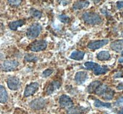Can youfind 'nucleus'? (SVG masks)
Returning <instances> with one entry per match:
<instances>
[{
	"instance_id": "24",
	"label": "nucleus",
	"mask_w": 123,
	"mask_h": 114,
	"mask_svg": "<svg viewBox=\"0 0 123 114\" xmlns=\"http://www.w3.org/2000/svg\"><path fill=\"white\" fill-rule=\"evenodd\" d=\"M98 66V64H97V63H94V62H92V61H88V62H86V63H84V66H85L87 69L93 70V71H94Z\"/></svg>"
},
{
	"instance_id": "19",
	"label": "nucleus",
	"mask_w": 123,
	"mask_h": 114,
	"mask_svg": "<svg viewBox=\"0 0 123 114\" xmlns=\"http://www.w3.org/2000/svg\"><path fill=\"white\" fill-rule=\"evenodd\" d=\"M108 67L105 66H101L98 64V66L94 70V73L95 75H101V74H105L106 72L108 71Z\"/></svg>"
},
{
	"instance_id": "5",
	"label": "nucleus",
	"mask_w": 123,
	"mask_h": 114,
	"mask_svg": "<svg viewBox=\"0 0 123 114\" xmlns=\"http://www.w3.org/2000/svg\"><path fill=\"white\" fill-rule=\"evenodd\" d=\"M7 86L12 90H17L20 86V82L16 77H11L7 80Z\"/></svg>"
},
{
	"instance_id": "10",
	"label": "nucleus",
	"mask_w": 123,
	"mask_h": 114,
	"mask_svg": "<svg viewBox=\"0 0 123 114\" xmlns=\"http://www.w3.org/2000/svg\"><path fill=\"white\" fill-rule=\"evenodd\" d=\"M87 73L84 71H79L76 74L75 77H74V80L75 82L79 85L83 84L85 82L87 79Z\"/></svg>"
},
{
	"instance_id": "27",
	"label": "nucleus",
	"mask_w": 123,
	"mask_h": 114,
	"mask_svg": "<svg viewBox=\"0 0 123 114\" xmlns=\"http://www.w3.org/2000/svg\"><path fill=\"white\" fill-rule=\"evenodd\" d=\"M53 71L52 69H48L45 70L43 72V76L44 77H48L49 75H50L52 74Z\"/></svg>"
},
{
	"instance_id": "23",
	"label": "nucleus",
	"mask_w": 123,
	"mask_h": 114,
	"mask_svg": "<svg viewBox=\"0 0 123 114\" xmlns=\"http://www.w3.org/2000/svg\"><path fill=\"white\" fill-rule=\"evenodd\" d=\"M94 106L96 107H107V108H110L111 107V104L110 103H103V102L100 101L97 99L94 102Z\"/></svg>"
},
{
	"instance_id": "16",
	"label": "nucleus",
	"mask_w": 123,
	"mask_h": 114,
	"mask_svg": "<svg viewBox=\"0 0 123 114\" xmlns=\"http://www.w3.org/2000/svg\"><path fill=\"white\" fill-rule=\"evenodd\" d=\"M84 55H85V53L84 51L76 50V51L72 52V53L70 55V58L77 60V61H80V60H83L84 57Z\"/></svg>"
},
{
	"instance_id": "14",
	"label": "nucleus",
	"mask_w": 123,
	"mask_h": 114,
	"mask_svg": "<svg viewBox=\"0 0 123 114\" xmlns=\"http://www.w3.org/2000/svg\"><path fill=\"white\" fill-rule=\"evenodd\" d=\"M87 108L83 107H71L68 109L67 114H82L86 111Z\"/></svg>"
},
{
	"instance_id": "1",
	"label": "nucleus",
	"mask_w": 123,
	"mask_h": 114,
	"mask_svg": "<svg viewBox=\"0 0 123 114\" xmlns=\"http://www.w3.org/2000/svg\"><path fill=\"white\" fill-rule=\"evenodd\" d=\"M83 19L89 25H98L102 22L100 16L94 12H85L83 15Z\"/></svg>"
},
{
	"instance_id": "22",
	"label": "nucleus",
	"mask_w": 123,
	"mask_h": 114,
	"mask_svg": "<svg viewBox=\"0 0 123 114\" xmlns=\"http://www.w3.org/2000/svg\"><path fill=\"white\" fill-rule=\"evenodd\" d=\"M31 17H34L35 18H40L42 16V13L40 11H38L36 9L31 8L30 9V11Z\"/></svg>"
},
{
	"instance_id": "26",
	"label": "nucleus",
	"mask_w": 123,
	"mask_h": 114,
	"mask_svg": "<svg viewBox=\"0 0 123 114\" xmlns=\"http://www.w3.org/2000/svg\"><path fill=\"white\" fill-rule=\"evenodd\" d=\"M7 1L12 6H18L22 1V0H7Z\"/></svg>"
},
{
	"instance_id": "25",
	"label": "nucleus",
	"mask_w": 123,
	"mask_h": 114,
	"mask_svg": "<svg viewBox=\"0 0 123 114\" xmlns=\"http://www.w3.org/2000/svg\"><path fill=\"white\" fill-rule=\"evenodd\" d=\"M59 19L60 20V21L64 23H68L70 22V18L68 16L64 14H62L59 16Z\"/></svg>"
},
{
	"instance_id": "12",
	"label": "nucleus",
	"mask_w": 123,
	"mask_h": 114,
	"mask_svg": "<svg viewBox=\"0 0 123 114\" xmlns=\"http://www.w3.org/2000/svg\"><path fill=\"white\" fill-rule=\"evenodd\" d=\"M89 2L86 0H80L76 1L73 6V9L74 10H81L83 9L87 8L89 6Z\"/></svg>"
},
{
	"instance_id": "30",
	"label": "nucleus",
	"mask_w": 123,
	"mask_h": 114,
	"mask_svg": "<svg viewBox=\"0 0 123 114\" xmlns=\"http://www.w3.org/2000/svg\"><path fill=\"white\" fill-rule=\"evenodd\" d=\"M116 6H117V7L118 9H120L123 8V1L117 2Z\"/></svg>"
},
{
	"instance_id": "31",
	"label": "nucleus",
	"mask_w": 123,
	"mask_h": 114,
	"mask_svg": "<svg viewBox=\"0 0 123 114\" xmlns=\"http://www.w3.org/2000/svg\"><path fill=\"white\" fill-rule=\"evenodd\" d=\"M92 1H94V3H98V2L100 1L101 0H92Z\"/></svg>"
},
{
	"instance_id": "33",
	"label": "nucleus",
	"mask_w": 123,
	"mask_h": 114,
	"mask_svg": "<svg viewBox=\"0 0 123 114\" xmlns=\"http://www.w3.org/2000/svg\"></svg>"
},
{
	"instance_id": "8",
	"label": "nucleus",
	"mask_w": 123,
	"mask_h": 114,
	"mask_svg": "<svg viewBox=\"0 0 123 114\" xmlns=\"http://www.w3.org/2000/svg\"><path fill=\"white\" fill-rule=\"evenodd\" d=\"M108 43V40H106V39L92 41L87 45V47L89 49H92V50H96V49H98L102 47H104Z\"/></svg>"
},
{
	"instance_id": "6",
	"label": "nucleus",
	"mask_w": 123,
	"mask_h": 114,
	"mask_svg": "<svg viewBox=\"0 0 123 114\" xmlns=\"http://www.w3.org/2000/svg\"><path fill=\"white\" fill-rule=\"evenodd\" d=\"M38 88H39V84L37 82L31 83L30 85H27V87L25 88V91H24V96L25 97L31 96L37 91Z\"/></svg>"
},
{
	"instance_id": "13",
	"label": "nucleus",
	"mask_w": 123,
	"mask_h": 114,
	"mask_svg": "<svg viewBox=\"0 0 123 114\" xmlns=\"http://www.w3.org/2000/svg\"><path fill=\"white\" fill-rule=\"evenodd\" d=\"M112 50L117 52H120L123 50V39L116 40L111 44L110 46Z\"/></svg>"
},
{
	"instance_id": "11",
	"label": "nucleus",
	"mask_w": 123,
	"mask_h": 114,
	"mask_svg": "<svg viewBox=\"0 0 123 114\" xmlns=\"http://www.w3.org/2000/svg\"><path fill=\"white\" fill-rule=\"evenodd\" d=\"M61 86V83L59 80H55L52 82L48 85L47 90H46V93L48 95H50L53 93L56 90L59 89Z\"/></svg>"
},
{
	"instance_id": "9",
	"label": "nucleus",
	"mask_w": 123,
	"mask_h": 114,
	"mask_svg": "<svg viewBox=\"0 0 123 114\" xmlns=\"http://www.w3.org/2000/svg\"><path fill=\"white\" fill-rule=\"evenodd\" d=\"M46 105V101L43 98H38L32 101L30 104V106L31 108L35 110H39L43 108Z\"/></svg>"
},
{
	"instance_id": "3",
	"label": "nucleus",
	"mask_w": 123,
	"mask_h": 114,
	"mask_svg": "<svg viewBox=\"0 0 123 114\" xmlns=\"http://www.w3.org/2000/svg\"><path fill=\"white\" fill-rule=\"evenodd\" d=\"M47 47V42L44 40H39L34 42L30 46V50L33 51H40Z\"/></svg>"
},
{
	"instance_id": "17",
	"label": "nucleus",
	"mask_w": 123,
	"mask_h": 114,
	"mask_svg": "<svg viewBox=\"0 0 123 114\" xmlns=\"http://www.w3.org/2000/svg\"><path fill=\"white\" fill-rule=\"evenodd\" d=\"M25 23V22L24 20H16V21L10 23L9 27L10 29H12V30H16L17 28L23 26Z\"/></svg>"
},
{
	"instance_id": "7",
	"label": "nucleus",
	"mask_w": 123,
	"mask_h": 114,
	"mask_svg": "<svg viewBox=\"0 0 123 114\" xmlns=\"http://www.w3.org/2000/svg\"><path fill=\"white\" fill-rule=\"evenodd\" d=\"M18 66V63L15 60H7L3 63L2 68L6 71H11L14 70Z\"/></svg>"
},
{
	"instance_id": "29",
	"label": "nucleus",
	"mask_w": 123,
	"mask_h": 114,
	"mask_svg": "<svg viewBox=\"0 0 123 114\" xmlns=\"http://www.w3.org/2000/svg\"><path fill=\"white\" fill-rule=\"evenodd\" d=\"M115 104H116V105L119 106H123V97H121L120 99H119L116 102Z\"/></svg>"
},
{
	"instance_id": "21",
	"label": "nucleus",
	"mask_w": 123,
	"mask_h": 114,
	"mask_svg": "<svg viewBox=\"0 0 123 114\" xmlns=\"http://www.w3.org/2000/svg\"><path fill=\"white\" fill-rule=\"evenodd\" d=\"M38 60V57L33 53H28L25 56V60L27 62H37Z\"/></svg>"
},
{
	"instance_id": "18",
	"label": "nucleus",
	"mask_w": 123,
	"mask_h": 114,
	"mask_svg": "<svg viewBox=\"0 0 123 114\" xmlns=\"http://www.w3.org/2000/svg\"><path fill=\"white\" fill-rule=\"evenodd\" d=\"M97 58L100 61H106L110 58V55L107 51H101L97 54Z\"/></svg>"
},
{
	"instance_id": "28",
	"label": "nucleus",
	"mask_w": 123,
	"mask_h": 114,
	"mask_svg": "<svg viewBox=\"0 0 123 114\" xmlns=\"http://www.w3.org/2000/svg\"><path fill=\"white\" fill-rule=\"evenodd\" d=\"M58 2L63 6H66L70 3V0H58Z\"/></svg>"
},
{
	"instance_id": "32",
	"label": "nucleus",
	"mask_w": 123,
	"mask_h": 114,
	"mask_svg": "<svg viewBox=\"0 0 123 114\" xmlns=\"http://www.w3.org/2000/svg\"><path fill=\"white\" fill-rule=\"evenodd\" d=\"M119 114H123V108L119 112Z\"/></svg>"
},
{
	"instance_id": "15",
	"label": "nucleus",
	"mask_w": 123,
	"mask_h": 114,
	"mask_svg": "<svg viewBox=\"0 0 123 114\" xmlns=\"http://www.w3.org/2000/svg\"><path fill=\"white\" fill-rule=\"evenodd\" d=\"M8 99V95L5 88L0 85V103H6Z\"/></svg>"
},
{
	"instance_id": "4",
	"label": "nucleus",
	"mask_w": 123,
	"mask_h": 114,
	"mask_svg": "<svg viewBox=\"0 0 123 114\" xmlns=\"http://www.w3.org/2000/svg\"><path fill=\"white\" fill-rule=\"evenodd\" d=\"M60 105L63 108H71L73 105L72 99L68 96L65 95H62L59 99Z\"/></svg>"
},
{
	"instance_id": "20",
	"label": "nucleus",
	"mask_w": 123,
	"mask_h": 114,
	"mask_svg": "<svg viewBox=\"0 0 123 114\" xmlns=\"http://www.w3.org/2000/svg\"><path fill=\"white\" fill-rule=\"evenodd\" d=\"M101 82L100 81H94L93 82L91 83L90 85L87 87V91L89 93H93L95 91L97 88L101 85Z\"/></svg>"
},
{
	"instance_id": "2",
	"label": "nucleus",
	"mask_w": 123,
	"mask_h": 114,
	"mask_svg": "<svg viewBox=\"0 0 123 114\" xmlns=\"http://www.w3.org/2000/svg\"><path fill=\"white\" fill-rule=\"evenodd\" d=\"M41 26L38 23H34L29 27L27 31V38L30 39H33L37 38L41 31Z\"/></svg>"
}]
</instances>
